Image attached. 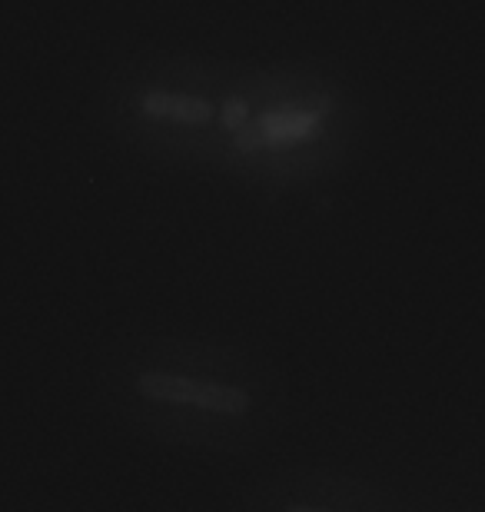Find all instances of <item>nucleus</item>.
Here are the masks:
<instances>
[{"label":"nucleus","mask_w":485,"mask_h":512,"mask_svg":"<svg viewBox=\"0 0 485 512\" xmlns=\"http://www.w3.org/2000/svg\"><path fill=\"white\" fill-rule=\"evenodd\" d=\"M107 120L150 160L296 187L336 167L343 97L303 64L243 67L157 50L113 74Z\"/></svg>","instance_id":"nucleus-1"},{"label":"nucleus","mask_w":485,"mask_h":512,"mask_svg":"<svg viewBox=\"0 0 485 512\" xmlns=\"http://www.w3.org/2000/svg\"><path fill=\"white\" fill-rule=\"evenodd\" d=\"M100 399L147 443L246 456L290 423V383L270 353L226 336L127 333L100 356Z\"/></svg>","instance_id":"nucleus-2"},{"label":"nucleus","mask_w":485,"mask_h":512,"mask_svg":"<svg viewBox=\"0 0 485 512\" xmlns=\"http://www.w3.org/2000/svg\"><path fill=\"white\" fill-rule=\"evenodd\" d=\"M240 509L250 512H356L383 509L389 496L366 479L333 473L316 466H286L253 479L236 496Z\"/></svg>","instance_id":"nucleus-3"}]
</instances>
